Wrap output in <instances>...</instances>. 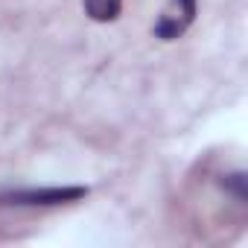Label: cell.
<instances>
[{"label": "cell", "instance_id": "6da1fadb", "mask_svg": "<svg viewBox=\"0 0 248 248\" xmlns=\"http://www.w3.org/2000/svg\"><path fill=\"white\" fill-rule=\"evenodd\" d=\"M88 187L82 184H67V187H18V190H3L0 204L6 207H62L88 199Z\"/></svg>", "mask_w": 248, "mask_h": 248}, {"label": "cell", "instance_id": "7a4b0ae2", "mask_svg": "<svg viewBox=\"0 0 248 248\" xmlns=\"http://www.w3.org/2000/svg\"><path fill=\"white\" fill-rule=\"evenodd\" d=\"M193 21H196V0H170L152 32L161 41H175L190 30Z\"/></svg>", "mask_w": 248, "mask_h": 248}, {"label": "cell", "instance_id": "3957f363", "mask_svg": "<svg viewBox=\"0 0 248 248\" xmlns=\"http://www.w3.org/2000/svg\"><path fill=\"white\" fill-rule=\"evenodd\" d=\"M82 9L96 24H111L123 12V0H82Z\"/></svg>", "mask_w": 248, "mask_h": 248}, {"label": "cell", "instance_id": "277c9868", "mask_svg": "<svg viewBox=\"0 0 248 248\" xmlns=\"http://www.w3.org/2000/svg\"><path fill=\"white\" fill-rule=\"evenodd\" d=\"M222 187H225V190H231V193H233V199H236L239 204H242V202H245V196H248V193H245V172H242V170H236V172L225 175Z\"/></svg>", "mask_w": 248, "mask_h": 248}]
</instances>
